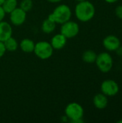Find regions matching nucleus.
<instances>
[{
    "mask_svg": "<svg viewBox=\"0 0 122 123\" xmlns=\"http://www.w3.org/2000/svg\"><path fill=\"white\" fill-rule=\"evenodd\" d=\"M77 1H78V2H80V1H86V0H76Z\"/></svg>",
    "mask_w": 122,
    "mask_h": 123,
    "instance_id": "obj_27",
    "label": "nucleus"
},
{
    "mask_svg": "<svg viewBox=\"0 0 122 123\" xmlns=\"http://www.w3.org/2000/svg\"><path fill=\"white\" fill-rule=\"evenodd\" d=\"M67 43V38L61 33L57 34L52 37L51 39L50 44L53 49L55 50H60L63 48Z\"/></svg>",
    "mask_w": 122,
    "mask_h": 123,
    "instance_id": "obj_11",
    "label": "nucleus"
},
{
    "mask_svg": "<svg viewBox=\"0 0 122 123\" xmlns=\"http://www.w3.org/2000/svg\"><path fill=\"white\" fill-rule=\"evenodd\" d=\"M115 14L117 17L122 19V5H119V6H116V9H115Z\"/></svg>",
    "mask_w": 122,
    "mask_h": 123,
    "instance_id": "obj_19",
    "label": "nucleus"
},
{
    "mask_svg": "<svg viewBox=\"0 0 122 123\" xmlns=\"http://www.w3.org/2000/svg\"><path fill=\"white\" fill-rule=\"evenodd\" d=\"M6 51V50L5 48L4 42L0 41V58H1L5 54V52Z\"/></svg>",
    "mask_w": 122,
    "mask_h": 123,
    "instance_id": "obj_20",
    "label": "nucleus"
},
{
    "mask_svg": "<svg viewBox=\"0 0 122 123\" xmlns=\"http://www.w3.org/2000/svg\"><path fill=\"white\" fill-rule=\"evenodd\" d=\"M55 27H56V23L52 19H49L48 17L42 22V30L45 33L50 34L52 32L55 30Z\"/></svg>",
    "mask_w": 122,
    "mask_h": 123,
    "instance_id": "obj_14",
    "label": "nucleus"
},
{
    "mask_svg": "<svg viewBox=\"0 0 122 123\" xmlns=\"http://www.w3.org/2000/svg\"><path fill=\"white\" fill-rule=\"evenodd\" d=\"M116 52H117V53H118V55H122V48L120 46L116 50Z\"/></svg>",
    "mask_w": 122,
    "mask_h": 123,
    "instance_id": "obj_22",
    "label": "nucleus"
},
{
    "mask_svg": "<svg viewBox=\"0 0 122 123\" xmlns=\"http://www.w3.org/2000/svg\"><path fill=\"white\" fill-rule=\"evenodd\" d=\"M1 6L4 11L5 12V13L9 14L17 7V0H4Z\"/></svg>",
    "mask_w": 122,
    "mask_h": 123,
    "instance_id": "obj_15",
    "label": "nucleus"
},
{
    "mask_svg": "<svg viewBox=\"0 0 122 123\" xmlns=\"http://www.w3.org/2000/svg\"><path fill=\"white\" fill-rule=\"evenodd\" d=\"M72 12L70 8L66 4H60L58 6L52 13H51L48 18L54 21L56 24H63L70 19Z\"/></svg>",
    "mask_w": 122,
    "mask_h": 123,
    "instance_id": "obj_2",
    "label": "nucleus"
},
{
    "mask_svg": "<svg viewBox=\"0 0 122 123\" xmlns=\"http://www.w3.org/2000/svg\"><path fill=\"white\" fill-rule=\"evenodd\" d=\"M79 32L78 25L73 22L68 20L62 24L60 27V33L63 34L67 39L75 37Z\"/></svg>",
    "mask_w": 122,
    "mask_h": 123,
    "instance_id": "obj_6",
    "label": "nucleus"
},
{
    "mask_svg": "<svg viewBox=\"0 0 122 123\" xmlns=\"http://www.w3.org/2000/svg\"><path fill=\"white\" fill-rule=\"evenodd\" d=\"M4 44L6 50L8 51H15L18 48V43L14 37H12V36L6 40L4 42Z\"/></svg>",
    "mask_w": 122,
    "mask_h": 123,
    "instance_id": "obj_17",
    "label": "nucleus"
},
{
    "mask_svg": "<svg viewBox=\"0 0 122 123\" xmlns=\"http://www.w3.org/2000/svg\"><path fill=\"white\" fill-rule=\"evenodd\" d=\"M4 0H0V6L2 5V4L4 3Z\"/></svg>",
    "mask_w": 122,
    "mask_h": 123,
    "instance_id": "obj_25",
    "label": "nucleus"
},
{
    "mask_svg": "<svg viewBox=\"0 0 122 123\" xmlns=\"http://www.w3.org/2000/svg\"><path fill=\"white\" fill-rule=\"evenodd\" d=\"M53 48L50 44L47 41H40L35 44L34 53L35 54L42 60H46L50 58L53 53Z\"/></svg>",
    "mask_w": 122,
    "mask_h": 123,
    "instance_id": "obj_4",
    "label": "nucleus"
},
{
    "mask_svg": "<svg viewBox=\"0 0 122 123\" xmlns=\"http://www.w3.org/2000/svg\"><path fill=\"white\" fill-rule=\"evenodd\" d=\"M117 123H122V120H120L117 121Z\"/></svg>",
    "mask_w": 122,
    "mask_h": 123,
    "instance_id": "obj_26",
    "label": "nucleus"
},
{
    "mask_svg": "<svg viewBox=\"0 0 122 123\" xmlns=\"http://www.w3.org/2000/svg\"><path fill=\"white\" fill-rule=\"evenodd\" d=\"M96 58H97V54L93 50H88L85 51L82 55L83 61L88 63H94L96 60Z\"/></svg>",
    "mask_w": 122,
    "mask_h": 123,
    "instance_id": "obj_16",
    "label": "nucleus"
},
{
    "mask_svg": "<svg viewBox=\"0 0 122 123\" xmlns=\"http://www.w3.org/2000/svg\"><path fill=\"white\" fill-rule=\"evenodd\" d=\"M93 102L94 106L99 110L105 109L108 105V98L107 96L102 94H97L94 96Z\"/></svg>",
    "mask_w": 122,
    "mask_h": 123,
    "instance_id": "obj_12",
    "label": "nucleus"
},
{
    "mask_svg": "<svg viewBox=\"0 0 122 123\" xmlns=\"http://www.w3.org/2000/svg\"><path fill=\"white\" fill-rule=\"evenodd\" d=\"M101 92L107 97H113L118 94L119 91V86L118 84L111 79L105 80L103 81L101 86Z\"/></svg>",
    "mask_w": 122,
    "mask_h": 123,
    "instance_id": "obj_7",
    "label": "nucleus"
},
{
    "mask_svg": "<svg viewBox=\"0 0 122 123\" xmlns=\"http://www.w3.org/2000/svg\"><path fill=\"white\" fill-rule=\"evenodd\" d=\"M12 36V27L6 22H0V41L4 42Z\"/></svg>",
    "mask_w": 122,
    "mask_h": 123,
    "instance_id": "obj_10",
    "label": "nucleus"
},
{
    "mask_svg": "<svg viewBox=\"0 0 122 123\" xmlns=\"http://www.w3.org/2000/svg\"><path fill=\"white\" fill-rule=\"evenodd\" d=\"M95 62L99 69L103 73L109 72L113 67V58L109 53L106 52L97 55Z\"/></svg>",
    "mask_w": 122,
    "mask_h": 123,
    "instance_id": "obj_5",
    "label": "nucleus"
},
{
    "mask_svg": "<svg viewBox=\"0 0 122 123\" xmlns=\"http://www.w3.org/2000/svg\"><path fill=\"white\" fill-rule=\"evenodd\" d=\"M27 12L20 7H17L11 13H9V19L12 25L15 26L22 25L26 20Z\"/></svg>",
    "mask_w": 122,
    "mask_h": 123,
    "instance_id": "obj_8",
    "label": "nucleus"
},
{
    "mask_svg": "<svg viewBox=\"0 0 122 123\" xmlns=\"http://www.w3.org/2000/svg\"><path fill=\"white\" fill-rule=\"evenodd\" d=\"M65 116L72 123H83L84 110L81 105L76 102L68 104L65 109Z\"/></svg>",
    "mask_w": 122,
    "mask_h": 123,
    "instance_id": "obj_3",
    "label": "nucleus"
},
{
    "mask_svg": "<svg viewBox=\"0 0 122 123\" xmlns=\"http://www.w3.org/2000/svg\"><path fill=\"white\" fill-rule=\"evenodd\" d=\"M33 6V3L32 0H22L20 3V8L25 11L26 12L31 10Z\"/></svg>",
    "mask_w": 122,
    "mask_h": 123,
    "instance_id": "obj_18",
    "label": "nucleus"
},
{
    "mask_svg": "<svg viewBox=\"0 0 122 123\" xmlns=\"http://www.w3.org/2000/svg\"><path fill=\"white\" fill-rule=\"evenodd\" d=\"M96 9L93 4L86 0L77 4L75 9V13L77 19L83 22H86L93 19L95 15Z\"/></svg>",
    "mask_w": 122,
    "mask_h": 123,
    "instance_id": "obj_1",
    "label": "nucleus"
},
{
    "mask_svg": "<svg viewBox=\"0 0 122 123\" xmlns=\"http://www.w3.org/2000/svg\"><path fill=\"white\" fill-rule=\"evenodd\" d=\"M5 14H6V13H5V12L4 11L2 6H0V22L3 21V19H4V17H5Z\"/></svg>",
    "mask_w": 122,
    "mask_h": 123,
    "instance_id": "obj_21",
    "label": "nucleus"
},
{
    "mask_svg": "<svg viewBox=\"0 0 122 123\" xmlns=\"http://www.w3.org/2000/svg\"><path fill=\"white\" fill-rule=\"evenodd\" d=\"M47 1L50 2V3H58V2L61 1L62 0H47Z\"/></svg>",
    "mask_w": 122,
    "mask_h": 123,
    "instance_id": "obj_24",
    "label": "nucleus"
},
{
    "mask_svg": "<svg viewBox=\"0 0 122 123\" xmlns=\"http://www.w3.org/2000/svg\"><path fill=\"white\" fill-rule=\"evenodd\" d=\"M103 45L107 50L116 51L121 46V42L116 36L111 35L104 39Z\"/></svg>",
    "mask_w": 122,
    "mask_h": 123,
    "instance_id": "obj_9",
    "label": "nucleus"
},
{
    "mask_svg": "<svg viewBox=\"0 0 122 123\" xmlns=\"http://www.w3.org/2000/svg\"><path fill=\"white\" fill-rule=\"evenodd\" d=\"M20 48L21 50L24 52V53H32L34 52V49H35V43H34L33 40L28 39V38H25L23 39L19 44Z\"/></svg>",
    "mask_w": 122,
    "mask_h": 123,
    "instance_id": "obj_13",
    "label": "nucleus"
},
{
    "mask_svg": "<svg viewBox=\"0 0 122 123\" xmlns=\"http://www.w3.org/2000/svg\"><path fill=\"white\" fill-rule=\"evenodd\" d=\"M107 3H109V4H112V3H114V2H116L118 0H104Z\"/></svg>",
    "mask_w": 122,
    "mask_h": 123,
    "instance_id": "obj_23",
    "label": "nucleus"
}]
</instances>
